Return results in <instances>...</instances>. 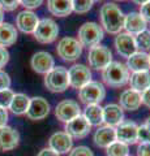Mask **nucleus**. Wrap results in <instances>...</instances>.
<instances>
[{"instance_id": "f257e3e1", "label": "nucleus", "mask_w": 150, "mask_h": 156, "mask_svg": "<svg viewBox=\"0 0 150 156\" xmlns=\"http://www.w3.org/2000/svg\"><path fill=\"white\" fill-rule=\"evenodd\" d=\"M99 17H101V26L108 34L118 35L124 29L125 14L120 9V7L116 5L115 3L103 4L99 11Z\"/></svg>"}, {"instance_id": "37998d69", "label": "nucleus", "mask_w": 150, "mask_h": 156, "mask_svg": "<svg viewBox=\"0 0 150 156\" xmlns=\"http://www.w3.org/2000/svg\"><path fill=\"white\" fill-rule=\"evenodd\" d=\"M37 156H60V155L56 154L55 151H52L51 148H43Z\"/></svg>"}, {"instance_id": "6ab92c4d", "label": "nucleus", "mask_w": 150, "mask_h": 156, "mask_svg": "<svg viewBox=\"0 0 150 156\" xmlns=\"http://www.w3.org/2000/svg\"><path fill=\"white\" fill-rule=\"evenodd\" d=\"M146 26H148V22L145 21L144 17L138 12H130L128 14H125L124 29L130 35L134 37L138 33L146 30Z\"/></svg>"}, {"instance_id": "4c0bfd02", "label": "nucleus", "mask_w": 150, "mask_h": 156, "mask_svg": "<svg viewBox=\"0 0 150 156\" xmlns=\"http://www.w3.org/2000/svg\"><path fill=\"white\" fill-rule=\"evenodd\" d=\"M138 13L144 17V20L146 22H150V2L140 5V12Z\"/></svg>"}, {"instance_id": "aec40b11", "label": "nucleus", "mask_w": 150, "mask_h": 156, "mask_svg": "<svg viewBox=\"0 0 150 156\" xmlns=\"http://www.w3.org/2000/svg\"><path fill=\"white\" fill-rule=\"evenodd\" d=\"M142 101H141V94L134 90L127 89L124 90L119 98V105L123 111H137L140 107H141Z\"/></svg>"}, {"instance_id": "473e14b6", "label": "nucleus", "mask_w": 150, "mask_h": 156, "mask_svg": "<svg viewBox=\"0 0 150 156\" xmlns=\"http://www.w3.org/2000/svg\"><path fill=\"white\" fill-rule=\"evenodd\" d=\"M69 156H94V154L86 146H79L69 151Z\"/></svg>"}, {"instance_id": "dca6fc26", "label": "nucleus", "mask_w": 150, "mask_h": 156, "mask_svg": "<svg viewBox=\"0 0 150 156\" xmlns=\"http://www.w3.org/2000/svg\"><path fill=\"white\" fill-rule=\"evenodd\" d=\"M48 146L52 151H55L56 154H67L72 150L73 146V140L72 138L65 133V131H57V133L52 134L48 139Z\"/></svg>"}, {"instance_id": "7ed1b4c3", "label": "nucleus", "mask_w": 150, "mask_h": 156, "mask_svg": "<svg viewBox=\"0 0 150 156\" xmlns=\"http://www.w3.org/2000/svg\"><path fill=\"white\" fill-rule=\"evenodd\" d=\"M104 38V30L97 22H85L79 29V41L82 47L91 48L99 44Z\"/></svg>"}, {"instance_id": "0eeeda50", "label": "nucleus", "mask_w": 150, "mask_h": 156, "mask_svg": "<svg viewBox=\"0 0 150 156\" xmlns=\"http://www.w3.org/2000/svg\"><path fill=\"white\" fill-rule=\"evenodd\" d=\"M79 98L86 105L99 104L106 98V89L101 82L90 81L79 90Z\"/></svg>"}, {"instance_id": "c03bdc74", "label": "nucleus", "mask_w": 150, "mask_h": 156, "mask_svg": "<svg viewBox=\"0 0 150 156\" xmlns=\"http://www.w3.org/2000/svg\"><path fill=\"white\" fill-rule=\"evenodd\" d=\"M144 126H145V128H146L148 130H150V116L148 117L146 120H145V124H144Z\"/></svg>"}, {"instance_id": "e433bc0d", "label": "nucleus", "mask_w": 150, "mask_h": 156, "mask_svg": "<svg viewBox=\"0 0 150 156\" xmlns=\"http://www.w3.org/2000/svg\"><path fill=\"white\" fill-rule=\"evenodd\" d=\"M20 4L25 7L27 11H31V9L39 8L43 4V0H20Z\"/></svg>"}, {"instance_id": "412c9836", "label": "nucleus", "mask_w": 150, "mask_h": 156, "mask_svg": "<svg viewBox=\"0 0 150 156\" xmlns=\"http://www.w3.org/2000/svg\"><path fill=\"white\" fill-rule=\"evenodd\" d=\"M127 68L129 72H146L150 69V58L146 52L137 51L127 58Z\"/></svg>"}, {"instance_id": "4be33fe9", "label": "nucleus", "mask_w": 150, "mask_h": 156, "mask_svg": "<svg viewBox=\"0 0 150 156\" xmlns=\"http://www.w3.org/2000/svg\"><path fill=\"white\" fill-rule=\"evenodd\" d=\"M94 143L95 146H98L101 148H107L111 143H114L116 140V133H115V128L108 125L101 126L95 130L94 133Z\"/></svg>"}, {"instance_id": "a18cd8bd", "label": "nucleus", "mask_w": 150, "mask_h": 156, "mask_svg": "<svg viewBox=\"0 0 150 156\" xmlns=\"http://www.w3.org/2000/svg\"><path fill=\"white\" fill-rule=\"evenodd\" d=\"M148 2H150V0H133V3H136V4H138V5H142V4H145V3H148Z\"/></svg>"}, {"instance_id": "1a4fd4ad", "label": "nucleus", "mask_w": 150, "mask_h": 156, "mask_svg": "<svg viewBox=\"0 0 150 156\" xmlns=\"http://www.w3.org/2000/svg\"><path fill=\"white\" fill-rule=\"evenodd\" d=\"M68 77H69V86L80 90L82 86H85L91 81V72L89 66L84 64H75L68 69Z\"/></svg>"}, {"instance_id": "39448f33", "label": "nucleus", "mask_w": 150, "mask_h": 156, "mask_svg": "<svg viewBox=\"0 0 150 156\" xmlns=\"http://www.w3.org/2000/svg\"><path fill=\"white\" fill-rule=\"evenodd\" d=\"M82 50H84V47L81 46V43L76 38L64 37L57 42L56 53L61 60L73 62L79 60V57L82 55Z\"/></svg>"}, {"instance_id": "6e6552de", "label": "nucleus", "mask_w": 150, "mask_h": 156, "mask_svg": "<svg viewBox=\"0 0 150 156\" xmlns=\"http://www.w3.org/2000/svg\"><path fill=\"white\" fill-rule=\"evenodd\" d=\"M112 61V52L104 44H97L89 48L88 62L89 66L95 70H103Z\"/></svg>"}, {"instance_id": "a19ab883", "label": "nucleus", "mask_w": 150, "mask_h": 156, "mask_svg": "<svg viewBox=\"0 0 150 156\" xmlns=\"http://www.w3.org/2000/svg\"><path fill=\"white\" fill-rule=\"evenodd\" d=\"M141 101L148 108H150V87L145 90L144 92H141Z\"/></svg>"}, {"instance_id": "f704fd0d", "label": "nucleus", "mask_w": 150, "mask_h": 156, "mask_svg": "<svg viewBox=\"0 0 150 156\" xmlns=\"http://www.w3.org/2000/svg\"><path fill=\"white\" fill-rule=\"evenodd\" d=\"M137 140H140L141 143L150 142V130H148L144 125L137 128Z\"/></svg>"}, {"instance_id": "7c9ffc66", "label": "nucleus", "mask_w": 150, "mask_h": 156, "mask_svg": "<svg viewBox=\"0 0 150 156\" xmlns=\"http://www.w3.org/2000/svg\"><path fill=\"white\" fill-rule=\"evenodd\" d=\"M71 2H72V9H73V12L79 14L88 13L94 3L93 0H71Z\"/></svg>"}, {"instance_id": "2f4dec72", "label": "nucleus", "mask_w": 150, "mask_h": 156, "mask_svg": "<svg viewBox=\"0 0 150 156\" xmlns=\"http://www.w3.org/2000/svg\"><path fill=\"white\" fill-rule=\"evenodd\" d=\"M13 95H14V92L11 89H5V90L0 91V107L7 109L13 99Z\"/></svg>"}, {"instance_id": "f03ea898", "label": "nucleus", "mask_w": 150, "mask_h": 156, "mask_svg": "<svg viewBox=\"0 0 150 156\" xmlns=\"http://www.w3.org/2000/svg\"><path fill=\"white\" fill-rule=\"evenodd\" d=\"M130 73L125 64L120 61H111L102 70V80L107 86L118 89L128 83Z\"/></svg>"}, {"instance_id": "ea45409f", "label": "nucleus", "mask_w": 150, "mask_h": 156, "mask_svg": "<svg viewBox=\"0 0 150 156\" xmlns=\"http://www.w3.org/2000/svg\"><path fill=\"white\" fill-rule=\"evenodd\" d=\"M137 156H150V142L140 143L137 147Z\"/></svg>"}, {"instance_id": "de8ad7c7", "label": "nucleus", "mask_w": 150, "mask_h": 156, "mask_svg": "<svg viewBox=\"0 0 150 156\" xmlns=\"http://www.w3.org/2000/svg\"><path fill=\"white\" fill-rule=\"evenodd\" d=\"M118 2H125V0H118Z\"/></svg>"}, {"instance_id": "393cba45", "label": "nucleus", "mask_w": 150, "mask_h": 156, "mask_svg": "<svg viewBox=\"0 0 150 156\" xmlns=\"http://www.w3.org/2000/svg\"><path fill=\"white\" fill-rule=\"evenodd\" d=\"M47 9L56 17H67L73 12L71 0H47Z\"/></svg>"}, {"instance_id": "4468645a", "label": "nucleus", "mask_w": 150, "mask_h": 156, "mask_svg": "<svg viewBox=\"0 0 150 156\" xmlns=\"http://www.w3.org/2000/svg\"><path fill=\"white\" fill-rule=\"evenodd\" d=\"M50 113V104L42 96H34L30 99V104L26 112V116L33 121L46 119Z\"/></svg>"}, {"instance_id": "f8f14e48", "label": "nucleus", "mask_w": 150, "mask_h": 156, "mask_svg": "<svg viewBox=\"0 0 150 156\" xmlns=\"http://www.w3.org/2000/svg\"><path fill=\"white\" fill-rule=\"evenodd\" d=\"M90 129H91L90 124L86 121V119L82 115L75 117L73 120H71L65 124V133L71 138H77V139L85 138L90 133Z\"/></svg>"}, {"instance_id": "79ce46f5", "label": "nucleus", "mask_w": 150, "mask_h": 156, "mask_svg": "<svg viewBox=\"0 0 150 156\" xmlns=\"http://www.w3.org/2000/svg\"><path fill=\"white\" fill-rule=\"evenodd\" d=\"M8 121V112L5 108H2L0 107V128L2 126H5Z\"/></svg>"}, {"instance_id": "ddd939ff", "label": "nucleus", "mask_w": 150, "mask_h": 156, "mask_svg": "<svg viewBox=\"0 0 150 156\" xmlns=\"http://www.w3.org/2000/svg\"><path fill=\"white\" fill-rule=\"evenodd\" d=\"M137 128L138 126L133 121H123L115 129L116 140L128 146L137 143Z\"/></svg>"}, {"instance_id": "58836bf2", "label": "nucleus", "mask_w": 150, "mask_h": 156, "mask_svg": "<svg viewBox=\"0 0 150 156\" xmlns=\"http://www.w3.org/2000/svg\"><path fill=\"white\" fill-rule=\"evenodd\" d=\"M9 61V52L7 51V48L0 47V69L4 68Z\"/></svg>"}, {"instance_id": "5701e85b", "label": "nucleus", "mask_w": 150, "mask_h": 156, "mask_svg": "<svg viewBox=\"0 0 150 156\" xmlns=\"http://www.w3.org/2000/svg\"><path fill=\"white\" fill-rule=\"evenodd\" d=\"M124 121V111L119 104H107L103 107V122L108 126H118Z\"/></svg>"}, {"instance_id": "3c124183", "label": "nucleus", "mask_w": 150, "mask_h": 156, "mask_svg": "<svg viewBox=\"0 0 150 156\" xmlns=\"http://www.w3.org/2000/svg\"><path fill=\"white\" fill-rule=\"evenodd\" d=\"M128 156H129V155H128Z\"/></svg>"}, {"instance_id": "72a5a7b5", "label": "nucleus", "mask_w": 150, "mask_h": 156, "mask_svg": "<svg viewBox=\"0 0 150 156\" xmlns=\"http://www.w3.org/2000/svg\"><path fill=\"white\" fill-rule=\"evenodd\" d=\"M18 5H20V0H0V8L5 12H12Z\"/></svg>"}, {"instance_id": "9b49d317", "label": "nucleus", "mask_w": 150, "mask_h": 156, "mask_svg": "<svg viewBox=\"0 0 150 156\" xmlns=\"http://www.w3.org/2000/svg\"><path fill=\"white\" fill-rule=\"evenodd\" d=\"M80 115H81V108L79 103L75 100H69V99L63 100L55 108V116L57 117V120H60L61 122L65 124Z\"/></svg>"}, {"instance_id": "c85d7f7f", "label": "nucleus", "mask_w": 150, "mask_h": 156, "mask_svg": "<svg viewBox=\"0 0 150 156\" xmlns=\"http://www.w3.org/2000/svg\"><path fill=\"white\" fill-rule=\"evenodd\" d=\"M128 154H129L128 144L122 143L119 140H115L114 143H111L106 148V155L107 156H128Z\"/></svg>"}, {"instance_id": "c756f323", "label": "nucleus", "mask_w": 150, "mask_h": 156, "mask_svg": "<svg viewBox=\"0 0 150 156\" xmlns=\"http://www.w3.org/2000/svg\"><path fill=\"white\" fill-rule=\"evenodd\" d=\"M133 38H134L137 51H141V52L150 51V31L144 30L141 33H138L137 35H134Z\"/></svg>"}, {"instance_id": "f3484780", "label": "nucleus", "mask_w": 150, "mask_h": 156, "mask_svg": "<svg viewBox=\"0 0 150 156\" xmlns=\"http://www.w3.org/2000/svg\"><path fill=\"white\" fill-rule=\"evenodd\" d=\"M39 22V18L37 17V14L33 11H22L17 14L16 17V26L20 31L25 34H33L35 30V27Z\"/></svg>"}, {"instance_id": "9d476101", "label": "nucleus", "mask_w": 150, "mask_h": 156, "mask_svg": "<svg viewBox=\"0 0 150 156\" xmlns=\"http://www.w3.org/2000/svg\"><path fill=\"white\" fill-rule=\"evenodd\" d=\"M30 66L33 68V70L37 72L38 74H47L48 72H51L55 66V60L52 57L51 53H48L46 51H39L35 52L33 55L30 60Z\"/></svg>"}, {"instance_id": "09e8293b", "label": "nucleus", "mask_w": 150, "mask_h": 156, "mask_svg": "<svg viewBox=\"0 0 150 156\" xmlns=\"http://www.w3.org/2000/svg\"><path fill=\"white\" fill-rule=\"evenodd\" d=\"M93 2H99V0H93Z\"/></svg>"}, {"instance_id": "2eb2a0df", "label": "nucleus", "mask_w": 150, "mask_h": 156, "mask_svg": "<svg viewBox=\"0 0 150 156\" xmlns=\"http://www.w3.org/2000/svg\"><path fill=\"white\" fill-rule=\"evenodd\" d=\"M115 48H116V52L122 57H125V58H128L129 56H132L134 52H137L134 38H133V35H130L128 33H120L116 35Z\"/></svg>"}, {"instance_id": "a211bd4d", "label": "nucleus", "mask_w": 150, "mask_h": 156, "mask_svg": "<svg viewBox=\"0 0 150 156\" xmlns=\"http://www.w3.org/2000/svg\"><path fill=\"white\" fill-rule=\"evenodd\" d=\"M20 143V133L11 126L0 128V151H11Z\"/></svg>"}, {"instance_id": "cd10ccee", "label": "nucleus", "mask_w": 150, "mask_h": 156, "mask_svg": "<svg viewBox=\"0 0 150 156\" xmlns=\"http://www.w3.org/2000/svg\"><path fill=\"white\" fill-rule=\"evenodd\" d=\"M90 126H99L103 124V107L99 104H90L85 108V112L82 115Z\"/></svg>"}, {"instance_id": "bb28decb", "label": "nucleus", "mask_w": 150, "mask_h": 156, "mask_svg": "<svg viewBox=\"0 0 150 156\" xmlns=\"http://www.w3.org/2000/svg\"><path fill=\"white\" fill-rule=\"evenodd\" d=\"M29 104H30V98L25 94H14L13 99L11 101L8 108L11 109L12 113L21 116V115H26Z\"/></svg>"}, {"instance_id": "20e7f679", "label": "nucleus", "mask_w": 150, "mask_h": 156, "mask_svg": "<svg viewBox=\"0 0 150 156\" xmlns=\"http://www.w3.org/2000/svg\"><path fill=\"white\" fill-rule=\"evenodd\" d=\"M45 86L51 92H64L69 87L68 69L64 66H54L45 76Z\"/></svg>"}, {"instance_id": "b1692460", "label": "nucleus", "mask_w": 150, "mask_h": 156, "mask_svg": "<svg viewBox=\"0 0 150 156\" xmlns=\"http://www.w3.org/2000/svg\"><path fill=\"white\" fill-rule=\"evenodd\" d=\"M128 83L130 86V90H134L137 92H144L150 87V72H134L129 76Z\"/></svg>"}, {"instance_id": "c9c22d12", "label": "nucleus", "mask_w": 150, "mask_h": 156, "mask_svg": "<svg viewBox=\"0 0 150 156\" xmlns=\"http://www.w3.org/2000/svg\"><path fill=\"white\" fill-rule=\"evenodd\" d=\"M9 86H11V77L7 72L0 69V91L9 89Z\"/></svg>"}, {"instance_id": "8fccbe9b", "label": "nucleus", "mask_w": 150, "mask_h": 156, "mask_svg": "<svg viewBox=\"0 0 150 156\" xmlns=\"http://www.w3.org/2000/svg\"><path fill=\"white\" fill-rule=\"evenodd\" d=\"M148 55H149V58H150V52H149V53H148Z\"/></svg>"}, {"instance_id": "49530a36", "label": "nucleus", "mask_w": 150, "mask_h": 156, "mask_svg": "<svg viewBox=\"0 0 150 156\" xmlns=\"http://www.w3.org/2000/svg\"><path fill=\"white\" fill-rule=\"evenodd\" d=\"M4 22V11L2 8H0V23Z\"/></svg>"}, {"instance_id": "423d86ee", "label": "nucleus", "mask_w": 150, "mask_h": 156, "mask_svg": "<svg viewBox=\"0 0 150 156\" xmlns=\"http://www.w3.org/2000/svg\"><path fill=\"white\" fill-rule=\"evenodd\" d=\"M33 35H34L35 41L42 44L52 43L56 41L57 35H59V26L52 18H42L38 22Z\"/></svg>"}, {"instance_id": "a878e982", "label": "nucleus", "mask_w": 150, "mask_h": 156, "mask_svg": "<svg viewBox=\"0 0 150 156\" xmlns=\"http://www.w3.org/2000/svg\"><path fill=\"white\" fill-rule=\"evenodd\" d=\"M18 33L16 26L9 22L0 23V47H11L17 41Z\"/></svg>"}]
</instances>
